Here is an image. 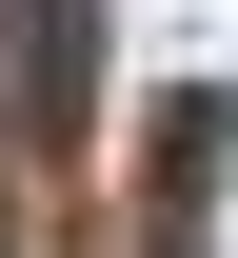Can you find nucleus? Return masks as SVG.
Listing matches in <instances>:
<instances>
[{"instance_id": "obj_1", "label": "nucleus", "mask_w": 238, "mask_h": 258, "mask_svg": "<svg viewBox=\"0 0 238 258\" xmlns=\"http://www.w3.org/2000/svg\"><path fill=\"white\" fill-rule=\"evenodd\" d=\"M218 139H238V99H159V238H199V199H218Z\"/></svg>"}]
</instances>
